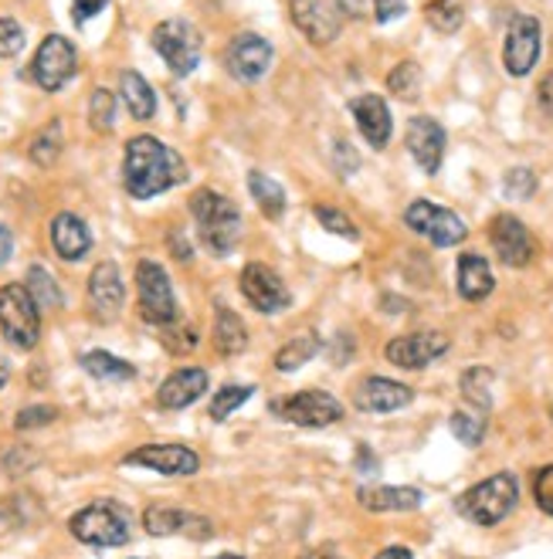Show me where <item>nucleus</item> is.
Returning <instances> with one entry per match:
<instances>
[{
	"instance_id": "nucleus-53",
	"label": "nucleus",
	"mask_w": 553,
	"mask_h": 559,
	"mask_svg": "<svg viewBox=\"0 0 553 559\" xmlns=\"http://www.w3.org/2000/svg\"><path fill=\"white\" fill-rule=\"evenodd\" d=\"M299 559H340L333 549H309V552H303Z\"/></svg>"
},
{
	"instance_id": "nucleus-26",
	"label": "nucleus",
	"mask_w": 553,
	"mask_h": 559,
	"mask_svg": "<svg viewBox=\"0 0 553 559\" xmlns=\"http://www.w3.org/2000/svg\"><path fill=\"white\" fill-rule=\"evenodd\" d=\"M493 288H496V278H493L490 261H485L482 254H472V251L462 254L459 258V292H462V299L482 302Z\"/></svg>"
},
{
	"instance_id": "nucleus-40",
	"label": "nucleus",
	"mask_w": 553,
	"mask_h": 559,
	"mask_svg": "<svg viewBox=\"0 0 553 559\" xmlns=\"http://www.w3.org/2000/svg\"><path fill=\"white\" fill-rule=\"evenodd\" d=\"M503 193L509 201H530L537 193V174L530 167H513L506 177H503Z\"/></svg>"
},
{
	"instance_id": "nucleus-18",
	"label": "nucleus",
	"mask_w": 553,
	"mask_h": 559,
	"mask_svg": "<svg viewBox=\"0 0 553 559\" xmlns=\"http://www.w3.org/2000/svg\"><path fill=\"white\" fill-rule=\"evenodd\" d=\"M445 129L438 119L432 116H414L408 122V150L414 156V163L428 177H435L442 170V159H445Z\"/></svg>"
},
{
	"instance_id": "nucleus-51",
	"label": "nucleus",
	"mask_w": 553,
	"mask_h": 559,
	"mask_svg": "<svg viewBox=\"0 0 553 559\" xmlns=\"http://www.w3.org/2000/svg\"><path fill=\"white\" fill-rule=\"evenodd\" d=\"M356 462H361V468H364V475H374L377 472V457L361 444V451H356Z\"/></svg>"
},
{
	"instance_id": "nucleus-8",
	"label": "nucleus",
	"mask_w": 553,
	"mask_h": 559,
	"mask_svg": "<svg viewBox=\"0 0 553 559\" xmlns=\"http://www.w3.org/2000/svg\"><path fill=\"white\" fill-rule=\"evenodd\" d=\"M79 69V51L69 38L61 35H48L38 51H35V61H31V79L42 92H61L64 85L72 82Z\"/></svg>"
},
{
	"instance_id": "nucleus-43",
	"label": "nucleus",
	"mask_w": 553,
	"mask_h": 559,
	"mask_svg": "<svg viewBox=\"0 0 553 559\" xmlns=\"http://www.w3.org/2000/svg\"><path fill=\"white\" fill-rule=\"evenodd\" d=\"M533 496H537V506L546 515H553V465H546V468L537 472V478H533Z\"/></svg>"
},
{
	"instance_id": "nucleus-9",
	"label": "nucleus",
	"mask_w": 553,
	"mask_h": 559,
	"mask_svg": "<svg viewBox=\"0 0 553 559\" xmlns=\"http://www.w3.org/2000/svg\"><path fill=\"white\" fill-rule=\"evenodd\" d=\"M404 221H408L411 231H417L421 238H428L438 248H455V245H462L469 235V227L459 214L448 211V207H438L432 201H414L404 211Z\"/></svg>"
},
{
	"instance_id": "nucleus-11",
	"label": "nucleus",
	"mask_w": 553,
	"mask_h": 559,
	"mask_svg": "<svg viewBox=\"0 0 553 559\" xmlns=\"http://www.w3.org/2000/svg\"><path fill=\"white\" fill-rule=\"evenodd\" d=\"M540 38H543V27L537 17L530 14H516L509 31H506V45H503V64L506 72L523 79L533 72V64L540 58Z\"/></svg>"
},
{
	"instance_id": "nucleus-20",
	"label": "nucleus",
	"mask_w": 553,
	"mask_h": 559,
	"mask_svg": "<svg viewBox=\"0 0 553 559\" xmlns=\"http://www.w3.org/2000/svg\"><path fill=\"white\" fill-rule=\"evenodd\" d=\"M143 525L150 536H193V539H211V522L201 515H190L174 506H150L143 512Z\"/></svg>"
},
{
	"instance_id": "nucleus-16",
	"label": "nucleus",
	"mask_w": 553,
	"mask_h": 559,
	"mask_svg": "<svg viewBox=\"0 0 553 559\" xmlns=\"http://www.w3.org/2000/svg\"><path fill=\"white\" fill-rule=\"evenodd\" d=\"M126 465H137L156 475H193L201 468V457L187 444H143L126 454Z\"/></svg>"
},
{
	"instance_id": "nucleus-2",
	"label": "nucleus",
	"mask_w": 553,
	"mask_h": 559,
	"mask_svg": "<svg viewBox=\"0 0 553 559\" xmlns=\"http://www.w3.org/2000/svg\"><path fill=\"white\" fill-rule=\"evenodd\" d=\"M190 214L198 221L201 241L208 245L211 254L224 258L242 238V214L235 207V201H227L217 190H198L190 197Z\"/></svg>"
},
{
	"instance_id": "nucleus-49",
	"label": "nucleus",
	"mask_w": 553,
	"mask_h": 559,
	"mask_svg": "<svg viewBox=\"0 0 553 559\" xmlns=\"http://www.w3.org/2000/svg\"><path fill=\"white\" fill-rule=\"evenodd\" d=\"M540 106L553 116V72L540 82Z\"/></svg>"
},
{
	"instance_id": "nucleus-22",
	"label": "nucleus",
	"mask_w": 553,
	"mask_h": 559,
	"mask_svg": "<svg viewBox=\"0 0 553 559\" xmlns=\"http://www.w3.org/2000/svg\"><path fill=\"white\" fill-rule=\"evenodd\" d=\"M204 393H208V370L184 367V370H174L164 383H160L156 404L164 407V411H184L193 401H201Z\"/></svg>"
},
{
	"instance_id": "nucleus-38",
	"label": "nucleus",
	"mask_w": 553,
	"mask_h": 559,
	"mask_svg": "<svg viewBox=\"0 0 553 559\" xmlns=\"http://www.w3.org/2000/svg\"><path fill=\"white\" fill-rule=\"evenodd\" d=\"M251 390L255 386H245V383H227V386H221L214 397H211V407H208L211 417L214 420H227V417H232L251 397Z\"/></svg>"
},
{
	"instance_id": "nucleus-14",
	"label": "nucleus",
	"mask_w": 553,
	"mask_h": 559,
	"mask_svg": "<svg viewBox=\"0 0 553 559\" xmlns=\"http://www.w3.org/2000/svg\"><path fill=\"white\" fill-rule=\"evenodd\" d=\"M242 295L258 312H266V316H275V312L289 309V302H292L285 282L269 265H262V261H251V265H245V272H242Z\"/></svg>"
},
{
	"instance_id": "nucleus-28",
	"label": "nucleus",
	"mask_w": 553,
	"mask_h": 559,
	"mask_svg": "<svg viewBox=\"0 0 553 559\" xmlns=\"http://www.w3.org/2000/svg\"><path fill=\"white\" fill-rule=\"evenodd\" d=\"M119 92H122V103H126L129 116L140 119V122L153 119V112H156V95H153L150 82L140 72H122L119 75Z\"/></svg>"
},
{
	"instance_id": "nucleus-34",
	"label": "nucleus",
	"mask_w": 553,
	"mask_h": 559,
	"mask_svg": "<svg viewBox=\"0 0 553 559\" xmlns=\"http://www.w3.org/2000/svg\"><path fill=\"white\" fill-rule=\"evenodd\" d=\"M24 288L31 292V299H35L38 309H58L61 306V288L51 278V272L42 269V265H31L27 269V285Z\"/></svg>"
},
{
	"instance_id": "nucleus-7",
	"label": "nucleus",
	"mask_w": 553,
	"mask_h": 559,
	"mask_svg": "<svg viewBox=\"0 0 553 559\" xmlns=\"http://www.w3.org/2000/svg\"><path fill=\"white\" fill-rule=\"evenodd\" d=\"M137 292H140V316L153 325H174L177 322V299L170 278L164 272V265L143 258L137 265Z\"/></svg>"
},
{
	"instance_id": "nucleus-44",
	"label": "nucleus",
	"mask_w": 553,
	"mask_h": 559,
	"mask_svg": "<svg viewBox=\"0 0 553 559\" xmlns=\"http://www.w3.org/2000/svg\"><path fill=\"white\" fill-rule=\"evenodd\" d=\"M58 417L55 407H24L17 417H14V427L17 431H31V427H45Z\"/></svg>"
},
{
	"instance_id": "nucleus-15",
	"label": "nucleus",
	"mask_w": 553,
	"mask_h": 559,
	"mask_svg": "<svg viewBox=\"0 0 553 559\" xmlns=\"http://www.w3.org/2000/svg\"><path fill=\"white\" fill-rule=\"evenodd\" d=\"M490 241H493L499 261H503V265H509V269H527L530 261H533V251H537V245H533V238L527 231V224L519 221V217H513V214L493 217Z\"/></svg>"
},
{
	"instance_id": "nucleus-10",
	"label": "nucleus",
	"mask_w": 553,
	"mask_h": 559,
	"mask_svg": "<svg viewBox=\"0 0 553 559\" xmlns=\"http://www.w3.org/2000/svg\"><path fill=\"white\" fill-rule=\"evenodd\" d=\"M275 414L296 427H330L343 417V404L327 390H299L275 404Z\"/></svg>"
},
{
	"instance_id": "nucleus-24",
	"label": "nucleus",
	"mask_w": 553,
	"mask_h": 559,
	"mask_svg": "<svg viewBox=\"0 0 553 559\" xmlns=\"http://www.w3.org/2000/svg\"><path fill=\"white\" fill-rule=\"evenodd\" d=\"M51 248L64 261H82L92 251V231H89V224L79 214H72V211H61L51 221Z\"/></svg>"
},
{
	"instance_id": "nucleus-1",
	"label": "nucleus",
	"mask_w": 553,
	"mask_h": 559,
	"mask_svg": "<svg viewBox=\"0 0 553 559\" xmlns=\"http://www.w3.org/2000/svg\"><path fill=\"white\" fill-rule=\"evenodd\" d=\"M187 180L184 156L160 143L153 136H133L122 153V187L137 201H150L156 193H167L170 187Z\"/></svg>"
},
{
	"instance_id": "nucleus-23",
	"label": "nucleus",
	"mask_w": 553,
	"mask_h": 559,
	"mask_svg": "<svg viewBox=\"0 0 553 559\" xmlns=\"http://www.w3.org/2000/svg\"><path fill=\"white\" fill-rule=\"evenodd\" d=\"M350 112L356 119V129H361V136L374 146V150H384L390 133H395V122H390V109L380 95H356L350 103Z\"/></svg>"
},
{
	"instance_id": "nucleus-37",
	"label": "nucleus",
	"mask_w": 553,
	"mask_h": 559,
	"mask_svg": "<svg viewBox=\"0 0 553 559\" xmlns=\"http://www.w3.org/2000/svg\"><path fill=\"white\" fill-rule=\"evenodd\" d=\"M89 126L95 133H113L116 126V95L109 88H95L89 98Z\"/></svg>"
},
{
	"instance_id": "nucleus-42",
	"label": "nucleus",
	"mask_w": 553,
	"mask_h": 559,
	"mask_svg": "<svg viewBox=\"0 0 553 559\" xmlns=\"http://www.w3.org/2000/svg\"><path fill=\"white\" fill-rule=\"evenodd\" d=\"M24 48V27L14 17H0V58H17Z\"/></svg>"
},
{
	"instance_id": "nucleus-21",
	"label": "nucleus",
	"mask_w": 553,
	"mask_h": 559,
	"mask_svg": "<svg viewBox=\"0 0 553 559\" xmlns=\"http://www.w3.org/2000/svg\"><path fill=\"white\" fill-rule=\"evenodd\" d=\"M353 401L361 411L367 414H390V411H401L414 401L411 386L398 383V380H387V377H367L361 386H356Z\"/></svg>"
},
{
	"instance_id": "nucleus-35",
	"label": "nucleus",
	"mask_w": 553,
	"mask_h": 559,
	"mask_svg": "<svg viewBox=\"0 0 553 559\" xmlns=\"http://www.w3.org/2000/svg\"><path fill=\"white\" fill-rule=\"evenodd\" d=\"M425 21L438 31V35H455L466 21V11H462L459 0H428Z\"/></svg>"
},
{
	"instance_id": "nucleus-29",
	"label": "nucleus",
	"mask_w": 553,
	"mask_h": 559,
	"mask_svg": "<svg viewBox=\"0 0 553 559\" xmlns=\"http://www.w3.org/2000/svg\"><path fill=\"white\" fill-rule=\"evenodd\" d=\"M82 370L95 380H106V383H126L137 377V367L126 364V359L106 353V349H92L82 356Z\"/></svg>"
},
{
	"instance_id": "nucleus-27",
	"label": "nucleus",
	"mask_w": 553,
	"mask_h": 559,
	"mask_svg": "<svg viewBox=\"0 0 553 559\" xmlns=\"http://www.w3.org/2000/svg\"><path fill=\"white\" fill-rule=\"evenodd\" d=\"M214 346L221 356H238L248 346V329H245L242 316L232 312L227 306H217V312H214Z\"/></svg>"
},
{
	"instance_id": "nucleus-17",
	"label": "nucleus",
	"mask_w": 553,
	"mask_h": 559,
	"mask_svg": "<svg viewBox=\"0 0 553 559\" xmlns=\"http://www.w3.org/2000/svg\"><path fill=\"white\" fill-rule=\"evenodd\" d=\"M387 364H395L401 370H421L435 364L438 356L448 353V336L445 333H411V336H398L387 343Z\"/></svg>"
},
{
	"instance_id": "nucleus-48",
	"label": "nucleus",
	"mask_w": 553,
	"mask_h": 559,
	"mask_svg": "<svg viewBox=\"0 0 553 559\" xmlns=\"http://www.w3.org/2000/svg\"><path fill=\"white\" fill-rule=\"evenodd\" d=\"M11 251H14V238H11L8 227L0 224V265H8V261H11Z\"/></svg>"
},
{
	"instance_id": "nucleus-39",
	"label": "nucleus",
	"mask_w": 553,
	"mask_h": 559,
	"mask_svg": "<svg viewBox=\"0 0 553 559\" xmlns=\"http://www.w3.org/2000/svg\"><path fill=\"white\" fill-rule=\"evenodd\" d=\"M387 88L398 98H404V103H414L417 92H421V69L414 61H401L398 69L387 75Z\"/></svg>"
},
{
	"instance_id": "nucleus-47",
	"label": "nucleus",
	"mask_w": 553,
	"mask_h": 559,
	"mask_svg": "<svg viewBox=\"0 0 553 559\" xmlns=\"http://www.w3.org/2000/svg\"><path fill=\"white\" fill-rule=\"evenodd\" d=\"M356 167H361V159H356V153L350 150V143H337V170L343 177H350Z\"/></svg>"
},
{
	"instance_id": "nucleus-6",
	"label": "nucleus",
	"mask_w": 553,
	"mask_h": 559,
	"mask_svg": "<svg viewBox=\"0 0 553 559\" xmlns=\"http://www.w3.org/2000/svg\"><path fill=\"white\" fill-rule=\"evenodd\" d=\"M156 55L167 61V69L174 75H190L193 69L201 64V51H204V41H201V31L193 27L190 21L184 17H170V21H160L150 35Z\"/></svg>"
},
{
	"instance_id": "nucleus-46",
	"label": "nucleus",
	"mask_w": 553,
	"mask_h": 559,
	"mask_svg": "<svg viewBox=\"0 0 553 559\" xmlns=\"http://www.w3.org/2000/svg\"><path fill=\"white\" fill-rule=\"evenodd\" d=\"M106 4H109V0H75V4H72V17H75V24H85L89 17L99 14Z\"/></svg>"
},
{
	"instance_id": "nucleus-25",
	"label": "nucleus",
	"mask_w": 553,
	"mask_h": 559,
	"mask_svg": "<svg viewBox=\"0 0 553 559\" xmlns=\"http://www.w3.org/2000/svg\"><path fill=\"white\" fill-rule=\"evenodd\" d=\"M356 499L367 512H414L425 496L417 488H398V485H374V488H361Z\"/></svg>"
},
{
	"instance_id": "nucleus-52",
	"label": "nucleus",
	"mask_w": 553,
	"mask_h": 559,
	"mask_svg": "<svg viewBox=\"0 0 553 559\" xmlns=\"http://www.w3.org/2000/svg\"><path fill=\"white\" fill-rule=\"evenodd\" d=\"M377 559H414V556H411V549H404V546H390V549H384Z\"/></svg>"
},
{
	"instance_id": "nucleus-3",
	"label": "nucleus",
	"mask_w": 553,
	"mask_h": 559,
	"mask_svg": "<svg viewBox=\"0 0 553 559\" xmlns=\"http://www.w3.org/2000/svg\"><path fill=\"white\" fill-rule=\"evenodd\" d=\"M69 530L85 546H99V549L126 546L129 543V512L119 502L103 499V502H92V506L79 509L69 519Z\"/></svg>"
},
{
	"instance_id": "nucleus-41",
	"label": "nucleus",
	"mask_w": 553,
	"mask_h": 559,
	"mask_svg": "<svg viewBox=\"0 0 553 559\" xmlns=\"http://www.w3.org/2000/svg\"><path fill=\"white\" fill-rule=\"evenodd\" d=\"M313 214H316V221L327 227L330 235H340L346 241H356V227H353V221L343 211H337V207H316Z\"/></svg>"
},
{
	"instance_id": "nucleus-32",
	"label": "nucleus",
	"mask_w": 553,
	"mask_h": 559,
	"mask_svg": "<svg viewBox=\"0 0 553 559\" xmlns=\"http://www.w3.org/2000/svg\"><path fill=\"white\" fill-rule=\"evenodd\" d=\"M61 146H64V129H61V119H51L42 133L31 140V150L27 156L38 163V167H55V159L61 156Z\"/></svg>"
},
{
	"instance_id": "nucleus-54",
	"label": "nucleus",
	"mask_w": 553,
	"mask_h": 559,
	"mask_svg": "<svg viewBox=\"0 0 553 559\" xmlns=\"http://www.w3.org/2000/svg\"><path fill=\"white\" fill-rule=\"evenodd\" d=\"M8 380H11V370H8V364H4V356H0V390H4Z\"/></svg>"
},
{
	"instance_id": "nucleus-4",
	"label": "nucleus",
	"mask_w": 553,
	"mask_h": 559,
	"mask_svg": "<svg viewBox=\"0 0 553 559\" xmlns=\"http://www.w3.org/2000/svg\"><path fill=\"white\" fill-rule=\"evenodd\" d=\"M516 499H519L516 478L509 472H499L493 478L472 485L459 499V512L475 525H499L516 509Z\"/></svg>"
},
{
	"instance_id": "nucleus-13",
	"label": "nucleus",
	"mask_w": 553,
	"mask_h": 559,
	"mask_svg": "<svg viewBox=\"0 0 553 559\" xmlns=\"http://www.w3.org/2000/svg\"><path fill=\"white\" fill-rule=\"evenodd\" d=\"M289 14L313 45H330L343 27V14L333 0H289Z\"/></svg>"
},
{
	"instance_id": "nucleus-12",
	"label": "nucleus",
	"mask_w": 553,
	"mask_h": 559,
	"mask_svg": "<svg viewBox=\"0 0 553 559\" xmlns=\"http://www.w3.org/2000/svg\"><path fill=\"white\" fill-rule=\"evenodd\" d=\"M272 45L262 38V35H251V31H245V35H235L232 45L224 48V64L227 72H232L238 82H258L266 79L269 69H272Z\"/></svg>"
},
{
	"instance_id": "nucleus-19",
	"label": "nucleus",
	"mask_w": 553,
	"mask_h": 559,
	"mask_svg": "<svg viewBox=\"0 0 553 559\" xmlns=\"http://www.w3.org/2000/svg\"><path fill=\"white\" fill-rule=\"evenodd\" d=\"M122 299H126V288L119 278V269L113 265V261H99L89 275V302H92L95 319L113 322L122 309Z\"/></svg>"
},
{
	"instance_id": "nucleus-36",
	"label": "nucleus",
	"mask_w": 553,
	"mask_h": 559,
	"mask_svg": "<svg viewBox=\"0 0 553 559\" xmlns=\"http://www.w3.org/2000/svg\"><path fill=\"white\" fill-rule=\"evenodd\" d=\"M448 427H451V435L459 438L462 444H469V448H475V444H482V438H485V414L482 411H455L451 417H448Z\"/></svg>"
},
{
	"instance_id": "nucleus-5",
	"label": "nucleus",
	"mask_w": 553,
	"mask_h": 559,
	"mask_svg": "<svg viewBox=\"0 0 553 559\" xmlns=\"http://www.w3.org/2000/svg\"><path fill=\"white\" fill-rule=\"evenodd\" d=\"M0 333L14 349H35L42 340V309L24 285L0 288Z\"/></svg>"
},
{
	"instance_id": "nucleus-50",
	"label": "nucleus",
	"mask_w": 553,
	"mask_h": 559,
	"mask_svg": "<svg viewBox=\"0 0 553 559\" xmlns=\"http://www.w3.org/2000/svg\"><path fill=\"white\" fill-rule=\"evenodd\" d=\"M340 14H350V17H361L364 14V0H333Z\"/></svg>"
},
{
	"instance_id": "nucleus-55",
	"label": "nucleus",
	"mask_w": 553,
	"mask_h": 559,
	"mask_svg": "<svg viewBox=\"0 0 553 559\" xmlns=\"http://www.w3.org/2000/svg\"><path fill=\"white\" fill-rule=\"evenodd\" d=\"M214 559H245V556H238V552H221V556H214Z\"/></svg>"
},
{
	"instance_id": "nucleus-30",
	"label": "nucleus",
	"mask_w": 553,
	"mask_h": 559,
	"mask_svg": "<svg viewBox=\"0 0 553 559\" xmlns=\"http://www.w3.org/2000/svg\"><path fill=\"white\" fill-rule=\"evenodd\" d=\"M248 190H251V197H255L258 211H262L269 221H279V217H282V211H285V190H282L269 174L251 170V174H248Z\"/></svg>"
},
{
	"instance_id": "nucleus-45",
	"label": "nucleus",
	"mask_w": 553,
	"mask_h": 559,
	"mask_svg": "<svg viewBox=\"0 0 553 559\" xmlns=\"http://www.w3.org/2000/svg\"><path fill=\"white\" fill-rule=\"evenodd\" d=\"M401 14H404V0H374V17H377L380 24L395 21V17H401Z\"/></svg>"
},
{
	"instance_id": "nucleus-33",
	"label": "nucleus",
	"mask_w": 553,
	"mask_h": 559,
	"mask_svg": "<svg viewBox=\"0 0 553 559\" xmlns=\"http://www.w3.org/2000/svg\"><path fill=\"white\" fill-rule=\"evenodd\" d=\"M493 370H485V367H472L462 373V393H466V401L475 407V411H490L493 407Z\"/></svg>"
},
{
	"instance_id": "nucleus-31",
	"label": "nucleus",
	"mask_w": 553,
	"mask_h": 559,
	"mask_svg": "<svg viewBox=\"0 0 553 559\" xmlns=\"http://www.w3.org/2000/svg\"><path fill=\"white\" fill-rule=\"evenodd\" d=\"M319 353V340L313 333H303L296 340H289L279 353H275V370L279 373H296L299 367H306L309 359Z\"/></svg>"
}]
</instances>
